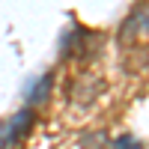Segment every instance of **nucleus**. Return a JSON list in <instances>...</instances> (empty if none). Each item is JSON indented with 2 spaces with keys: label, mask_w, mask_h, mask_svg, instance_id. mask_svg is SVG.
Returning a JSON list of instances; mask_svg holds the SVG:
<instances>
[{
  "label": "nucleus",
  "mask_w": 149,
  "mask_h": 149,
  "mask_svg": "<svg viewBox=\"0 0 149 149\" xmlns=\"http://www.w3.org/2000/svg\"><path fill=\"white\" fill-rule=\"evenodd\" d=\"M104 137L102 134H90V137H84V149H102Z\"/></svg>",
  "instance_id": "obj_5"
},
{
  "label": "nucleus",
  "mask_w": 149,
  "mask_h": 149,
  "mask_svg": "<svg viewBox=\"0 0 149 149\" xmlns=\"http://www.w3.org/2000/svg\"><path fill=\"white\" fill-rule=\"evenodd\" d=\"M33 119H36V113H33L30 107H24V110H18V113L12 116L9 122H3V125H6V149H9V146H15V143L24 137V134L30 131Z\"/></svg>",
  "instance_id": "obj_2"
},
{
  "label": "nucleus",
  "mask_w": 149,
  "mask_h": 149,
  "mask_svg": "<svg viewBox=\"0 0 149 149\" xmlns=\"http://www.w3.org/2000/svg\"><path fill=\"white\" fill-rule=\"evenodd\" d=\"M98 39L86 27H72L63 36V57H90V45Z\"/></svg>",
  "instance_id": "obj_1"
},
{
  "label": "nucleus",
  "mask_w": 149,
  "mask_h": 149,
  "mask_svg": "<svg viewBox=\"0 0 149 149\" xmlns=\"http://www.w3.org/2000/svg\"><path fill=\"white\" fill-rule=\"evenodd\" d=\"M48 93H51V74H42V78H36L27 86V102L30 104H39V102L48 98Z\"/></svg>",
  "instance_id": "obj_3"
},
{
  "label": "nucleus",
  "mask_w": 149,
  "mask_h": 149,
  "mask_svg": "<svg viewBox=\"0 0 149 149\" xmlns=\"http://www.w3.org/2000/svg\"><path fill=\"white\" fill-rule=\"evenodd\" d=\"M110 149H143V146H140V140H134V137L125 134V137H116L113 143H110Z\"/></svg>",
  "instance_id": "obj_4"
}]
</instances>
